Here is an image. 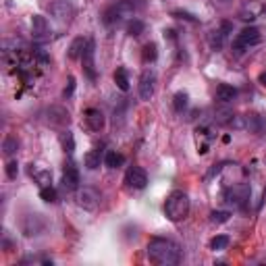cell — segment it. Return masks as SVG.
<instances>
[{
  "mask_svg": "<svg viewBox=\"0 0 266 266\" xmlns=\"http://www.w3.org/2000/svg\"><path fill=\"white\" fill-rule=\"evenodd\" d=\"M260 42H262L260 29L258 27H246V29H241L237 33L235 40H233V50H235L237 54H241V52L250 50L252 46H258Z\"/></svg>",
  "mask_w": 266,
  "mask_h": 266,
  "instance_id": "6",
  "label": "cell"
},
{
  "mask_svg": "<svg viewBox=\"0 0 266 266\" xmlns=\"http://www.w3.org/2000/svg\"><path fill=\"white\" fill-rule=\"evenodd\" d=\"M231 127L235 129H246L250 133H256V136H262L266 133V119L262 115H256V113H250V115H235L231 121Z\"/></svg>",
  "mask_w": 266,
  "mask_h": 266,
  "instance_id": "5",
  "label": "cell"
},
{
  "mask_svg": "<svg viewBox=\"0 0 266 266\" xmlns=\"http://www.w3.org/2000/svg\"><path fill=\"white\" fill-rule=\"evenodd\" d=\"M146 256L152 264L158 266H173L183 260V250L177 241L166 237H152L146 246Z\"/></svg>",
  "mask_w": 266,
  "mask_h": 266,
  "instance_id": "1",
  "label": "cell"
},
{
  "mask_svg": "<svg viewBox=\"0 0 266 266\" xmlns=\"http://www.w3.org/2000/svg\"><path fill=\"white\" fill-rule=\"evenodd\" d=\"M229 243H231V237H229V235H216V237L210 239V250H212V252H223V250L229 248Z\"/></svg>",
  "mask_w": 266,
  "mask_h": 266,
  "instance_id": "28",
  "label": "cell"
},
{
  "mask_svg": "<svg viewBox=\"0 0 266 266\" xmlns=\"http://www.w3.org/2000/svg\"><path fill=\"white\" fill-rule=\"evenodd\" d=\"M104 164L108 166V169H119V166L125 164V156L119 154L117 150H108L106 156H104Z\"/></svg>",
  "mask_w": 266,
  "mask_h": 266,
  "instance_id": "24",
  "label": "cell"
},
{
  "mask_svg": "<svg viewBox=\"0 0 266 266\" xmlns=\"http://www.w3.org/2000/svg\"><path fill=\"white\" fill-rule=\"evenodd\" d=\"M40 197L44 199L46 204H54L56 199H58V193H56V189H54L52 185H48V187H42V189H40Z\"/></svg>",
  "mask_w": 266,
  "mask_h": 266,
  "instance_id": "32",
  "label": "cell"
},
{
  "mask_svg": "<svg viewBox=\"0 0 266 266\" xmlns=\"http://www.w3.org/2000/svg\"><path fill=\"white\" fill-rule=\"evenodd\" d=\"M60 144H62L64 154L71 158V156H73V152H75V138H73V133H71L69 129H64V131L60 133Z\"/></svg>",
  "mask_w": 266,
  "mask_h": 266,
  "instance_id": "23",
  "label": "cell"
},
{
  "mask_svg": "<svg viewBox=\"0 0 266 266\" xmlns=\"http://www.w3.org/2000/svg\"><path fill=\"white\" fill-rule=\"evenodd\" d=\"M156 56H158L156 44H154V42H148V44L144 46V52H142V58H144V62H146V64H148V62H154V60H156Z\"/></svg>",
  "mask_w": 266,
  "mask_h": 266,
  "instance_id": "31",
  "label": "cell"
},
{
  "mask_svg": "<svg viewBox=\"0 0 266 266\" xmlns=\"http://www.w3.org/2000/svg\"><path fill=\"white\" fill-rule=\"evenodd\" d=\"M87 42H90V38H75L69 46V58H81L87 48Z\"/></svg>",
  "mask_w": 266,
  "mask_h": 266,
  "instance_id": "22",
  "label": "cell"
},
{
  "mask_svg": "<svg viewBox=\"0 0 266 266\" xmlns=\"http://www.w3.org/2000/svg\"><path fill=\"white\" fill-rule=\"evenodd\" d=\"M250 195H252V189L248 183H229L225 187V202L233 208H246V204L250 202Z\"/></svg>",
  "mask_w": 266,
  "mask_h": 266,
  "instance_id": "4",
  "label": "cell"
},
{
  "mask_svg": "<svg viewBox=\"0 0 266 266\" xmlns=\"http://www.w3.org/2000/svg\"><path fill=\"white\" fill-rule=\"evenodd\" d=\"M104 156H106V152H104V148L102 146H98V148H94V150H90L85 156H83V162H85V166L90 171H96L100 164L104 162Z\"/></svg>",
  "mask_w": 266,
  "mask_h": 266,
  "instance_id": "20",
  "label": "cell"
},
{
  "mask_svg": "<svg viewBox=\"0 0 266 266\" xmlns=\"http://www.w3.org/2000/svg\"><path fill=\"white\" fill-rule=\"evenodd\" d=\"M229 218H231L229 210H212L210 212V223H214V225H225Z\"/></svg>",
  "mask_w": 266,
  "mask_h": 266,
  "instance_id": "33",
  "label": "cell"
},
{
  "mask_svg": "<svg viewBox=\"0 0 266 266\" xmlns=\"http://www.w3.org/2000/svg\"><path fill=\"white\" fill-rule=\"evenodd\" d=\"M83 119H85V125L92 129V131H102L104 125H106V117L100 108H87L83 113Z\"/></svg>",
  "mask_w": 266,
  "mask_h": 266,
  "instance_id": "18",
  "label": "cell"
},
{
  "mask_svg": "<svg viewBox=\"0 0 266 266\" xmlns=\"http://www.w3.org/2000/svg\"><path fill=\"white\" fill-rule=\"evenodd\" d=\"M75 202H77L79 208H83L87 212H94L100 206V193L94 187H79L77 193H75Z\"/></svg>",
  "mask_w": 266,
  "mask_h": 266,
  "instance_id": "8",
  "label": "cell"
},
{
  "mask_svg": "<svg viewBox=\"0 0 266 266\" xmlns=\"http://www.w3.org/2000/svg\"><path fill=\"white\" fill-rule=\"evenodd\" d=\"M19 175V162L17 160H9L7 162V177L9 179H17Z\"/></svg>",
  "mask_w": 266,
  "mask_h": 266,
  "instance_id": "35",
  "label": "cell"
},
{
  "mask_svg": "<svg viewBox=\"0 0 266 266\" xmlns=\"http://www.w3.org/2000/svg\"><path fill=\"white\" fill-rule=\"evenodd\" d=\"M31 52H33V58H36L38 64H48V62H50V54L42 48V44H33Z\"/></svg>",
  "mask_w": 266,
  "mask_h": 266,
  "instance_id": "30",
  "label": "cell"
},
{
  "mask_svg": "<svg viewBox=\"0 0 266 266\" xmlns=\"http://www.w3.org/2000/svg\"><path fill=\"white\" fill-rule=\"evenodd\" d=\"M94 56H96V44H94V40L90 38V42H87V48H85V52H83V56H81L83 73L87 75V79H90V81H96V77H98V73H96V60H94Z\"/></svg>",
  "mask_w": 266,
  "mask_h": 266,
  "instance_id": "13",
  "label": "cell"
},
{
  "mask_svg": "<svg viewBox=\"0 0 266 266\" xmlns=\"http://www.w3.org/2000/svg\"><path fill=\"white\" fill-rule=\"evenodd\" d=\"M73 90H75V77H73V75H69V85L64 87L62 96H64V98H71V96H73Z\"/></svg>",
  "mask_w": 266,
  "mask_h": 266,
  "instance_id": "36",
  "label": "cell"
},
{
  "mask_svg": "<svg viewBox=\"0 0 266 266\" xmlns=\"http://www.w3.org/2000/svg\"><path fill=\"white\" fill-rule=\"evenodd\" d=\"M62 189L64 191H77L79 189V171H77V166L73 160H69L64 164V171H62Z\"/></svg>",
  "mask_w": 266,
  "mask_h": 266,
  "instance_id": "11",
  "label": "cell"
},
{
  "mask_svg": "<svg viewBox=\"0 0 266 266\" xmlns=\"http://www.w3.org/2000/svg\"><path fill=\"white\" fill-rule=\"evenodd\" d=\"M189 208H191V202H189V195L181 189H175L166 195L164 199V214L169 220L173 223H179L183 218H187L189 214Z\"/></svg>",
  "mask_w": 266,
  "mask_h": 266,
  "instance_id": "3",
  "label": "cell"
},
{
  "mask_svg": "<svg viewBox=\"0 0 266 266\" xmlns=\"http://www.w3.org/2000/svg\"><path fill=\"white\" fill-rule=\"evenodd\" d=\"M125 185L129 189H144L148 185V175L142 166H129L125 173Z\"/></svg>",
  "mask_w": 266,
  "mask_h": 266,
  "instance_id": "10",
  "label": "cell"
},
{
  "mask_svg": "<svg viewBox=\"0 0 266 266\" xmlns=\"http://www.w3.org/2000/svg\"><path fill=\"white\" fill-rule=\"evenodd\" d=\"M50 15L56 17L60 23H71V19L75 15V9L66 3V0H58V3L50 5Z\"/></svg>",
  "mask_w": 266,
  "mask_h": 266,
  "instance_id": "16",
  "label": "cell"
},
{
  "mask_svg": "<svg viewBox=\"0 0 266 266\" xmlns=\"http://www.w3.org/2000/svg\"><path fill=\"white\" fill-rule=\"evenodd\" d=\"M258 83H260V85H262V87H266V71H264V73H260V75H258Z\"/></svg>",
  "mask_w": 266,
  "mask_h": 266,
  "instance_id": "37",
  "label": "cell"
},
{
  "mask_svg": "<svg viewBox=\"0 0 266 266\" xmlns=\"http://www.w3.org/2000/svg\"><path fill=\"white\" fill-rule=\"evenodd\" d=\"M144 31H146V23H144L142 19H138V17L129 19V23H127V33H129L131 38H138V36H142Z\"/></svg>",
  "mask_w": 266,
  "mask_h": 266,
  "instance_id": "25",
  "label": "cell"
},
{
  "mask_svg": "<svg viewBox=\"0 0 266 266\" xmlns=\"http://www.w3.org/2000/svg\"><path fill=\"white\" fill-rule=\"evenodd\" d=\"M171 15H173L175 19H181V21H189V23H197V17H195V15H191V13H187V11H179V9H177V11H173Z\"/></svg>",
  "mask_w": 266,
  "mask_h": 266,
  "instance_id": "34",
  "label": "cell"
},
{
  "mask_svg": "<svg viewBox=\"0 0 266 266\" xmlns=\"http://www.w3.org/2000/svg\"><path fill=\"white\" fill-rule=\"evenodd\" d=\"M31 33H33V42L36 44H46L52 40V29L46 17L42 15H33L31 17Z\"/></svg>",
  "mask_w": 266,
  "mask_h": 266,
  "instance_id": "7",
  "label": "cell"
},
{
  "mask_svg": "<svg viewBox=\"0 0 266 266\" xmlns=\"http://www.w3.org/2000/svg\"><path fill=\"white\" fill-rule=\"evenodd\" d=\"M187 106H189V96H187V92H177V94L173 96V108H175V113H183Z\"/></svg>",
  "mask_w": 266,
  "mask_h": 266,
  "instance_id": "27",
  "label": "cell"
},
{
  "mask_svg": "<svg viewBox=\"0 0 266 266\" xmlns=\"http://www.w3.org/2000/svg\"><path fill=\"white\" fill-rule=\"evenodd\" d=\"M235 98H237V90L233 87V85L220 83V85L216 87V100H218L220 104H231Z\"/></svg>",
  "mask_w": 266,
  "mask_h": 266,
  "instance_id": "21",
  "label": "cell"
},
{
  "mask_svg": "<svg viewBox=\"0 0 266 266\" xmlns=\"http://www.w3.org/2000/svg\"><path fill=\"white\" fill-rule=\"evenodd\" d=\"M29 177L40 185V189L52 185V171L44 169V166H40V164H33V162L29 164Z\"/></svg>",
  "mask_w": 266,
  "mask_h": 266,
  "instance_id": "17",
  "label": "cell"
},
{
  "mask_svg": "<svg viewBox=\"0 0 266 266\" xmlns=\"http://www.w3.org/2000/svg\"><path fill=\"white\" fill-rule=\"evenodd\" d=\"M115 83L121 92H129V75H127L125 66H119V69L115 71Z\"/></svg>",
  "mask_w": 266,
  "mask_h": 266,
  "instance_id": "26",
  "label": "cell"
},
{
  "mask_svg": "<svg viewBox=\"0 0 266 266\" xmlns=\"http://www.w3.org/2000/svg\"><path fill=\"white\" fill-rule=\"evenodd\" d=\"M231 31H233V25H231L229 21H223L218 29L210 31V36H208V44H210V48H212V50H220V48L225 46V40H227V36H229Z\"/></svg>",
  "mask_w": 266,
  "mask_h": 266,
  "instance_id": "15",
  "label": "cell"
},
{
  "mask_svg": "<svg viewBox=\"0 0 266 266\" xmlns=\"http://www.w3.org/2000/svg\"><path fill=\"white\" fill-rule=\"evenodd\" d=\"M144 7H146L144 0H119L117 5H113L104 11L102 21H104L106 27H119L123 21L133 19V15Z\"/></svg>",
  "mask_w": 266,
  "mask_h": 266,
  "instance_id": "2",
  "label": "cell"
},
{
  "mask_svg": "<svg viewBox=\"0 0 266 266\" xmlns=\"http://www.w3.org/2000/svg\"><path fill=\"white\" fill-rule=\"evenodd\" d=\"M264 11H266V7L260 0H243V5L239 7V19L250 23V21H256Z\"/></svg>",
  "mask_w": 266,
  "mask_h": 266,
  "instance_id": "12",
  "label": "cell"
},
{
  "mask_svg": "<svg viewBox=\"0 0 266 266\" xmlns=\"http://www.w3.org/2000/svg\"><path fill=\"white\" fill-rule=\"evenodd\" d=\"M154 90H156V73H154L152 69H146V71L140 75V85H138L140 100H144V102L152 100Z\"/></svg>",
  "mask_w": 266,
  "mask_h": 266,
  "instance_id": "9",
  "label": "cell"
},
{
  "mask_svg": "<svg viewBox=\"0 0 266 266\" xmlns=\"http://www.w3.org/2000/svg\"><path fill=\"white\" fill-rule=\"evenodd\" d=\"M44 115H46V123L50 127H69V123H71L69 113L62 106H50V108H46Z\"/></svg>",
  "mask_w": 266,
  "mask_h": 266,
  "instance_id": "14",
  "label": "cell"
},
{
  "mask_svg": "<svg viewBox=\"0 0 266 266\" xmlns=\"http://www.w3.org/2000/svg\"><path fill=\"white\" fill-rule=\"evenodd\" d=\"M17 150H19V140H17L15 136H7L5 142H3V152H5V156H13Z\"/></svg>",
  "mask_w": 266,
  "mask_h": 266,
  "instance_id": "29",
  "label": "cell"
},
{
  "mask_svg": "<svg viewBox=\"0 0 266 266\" xmlns=\"http://www.w3.org/2000/svg\"><path fill=\"white\" fill-rule=\"evenodd\" d=\"M42 229H44V220L40 218V214H29L23 218V233L27 237L38 235V233H42Z\"/></svg>",
  "mask_w": 266,
  "mask_h": 266,
  "instance_id": "19",
  "label": "cell"
}]
</instances>
